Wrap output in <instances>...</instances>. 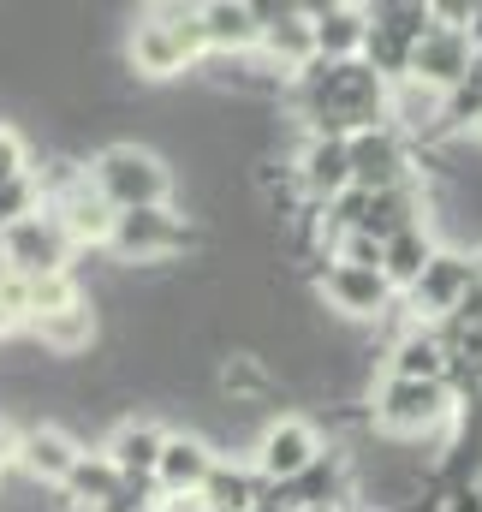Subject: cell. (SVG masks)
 Masks as SVG:
<instances>
[{
	"mask_svg": "<svg viewBox=\"0 0 482 512\" xmlns=\"http://www.w3.org/2000/svg\"><path fill=\"white\" fill-rule=\"evenodd\" d=\"M310 102H316L322 137H340V131L375 120L381 84H375V72H363L352 60H340V66H310Z\"/></svg>",
	"mask_w": 482,
	"mask_h": 512,
	"instance_id": "6da1fadb",
	"label": "cell"
},
{
	"mask_svg": "<svg viewBox=\"0 0 482 512\" xmlns=\"http://www.w3.org/2000/svg\"><path fill=\"white\" fill-rule=\"evenodd\" d=\"M102 191L120 203V209H161V191H167V173L137 155V149H108L102 155Z\"/></svg>",
	"mask_w": 482,
	"mask_h": 512,
	"instance_id": "7a4b0ae2",
	"label": "cell"
},
{
	"mask_svg": "<svg viewBox=\"0 0 482 512\" xmlns=\"http://www.w3.org/2000/svg\"><path fill=\"white\" fill-rule=\"evenodd\" d=\"M197 42H203L197 24H143L137 42H131V60L161 78V72H179V66L197 54Z\"/></svg>",
	"mask_w": 482,
	"mask_h": 512,
	"instance_id": "3957f363",
	"label": "cell"
},
{
	"mask_svg": "<svg viewBox=\"0 0 482 512\" xmlns=\"http://www.w3.org/2000/svg\"><path fill=\"white\" fill-rule=\"evenodd\" d=\"M405 72H417L423 84H459L465 72H471V36H459V30H429L417 48H411V66Z\"/></svg>",
	"mask_w": 482,
	"mask_h": 512,
	"instance_id": "277c9868",
	"label": "cell"
},
{
	"mask_svg": "<svg viewBox=\"0 0 482 512\" xmlns=\"http://www.w3.org/2000/svg\"><path fill=\"white\" fill-rule=\"evenodd\" d=\"M346 161H352V185L363 191H393L399 185V143L387 137V131H358L352 143H346Z\"/></svg>",
	"mask_w": 482,
	"mask_h": 512,
	"instance_id": "5b68a950",
	"label": "cell"
},
{
	"mask_svg": "<svg viewBox=\"0 0 482 512\" xmlns=\"http://www.w3.org/2000/svg\"><path fill=\"white\" fill-rule=\"evenodd\" d=\"M185 233H179V221L167 215V209H125L120 221H114V245L120 256H161L173 251Z\"/></svg>",
	"mask_w": 482,
	"mask_h": 512,
	"instance_id": "8992f818",
	"label": "cell"
},
{
	"mask_svg": "<svg viewBox=\"0 0 482 512\" xmlns=\"http://www.w3.org/2000/svg\"><path fill=\"white\" fill-rule=\"evenodd\" d=\"M310 465H316V435H310L304 423H280V429L262 435V471H268V477L292 483V477H304Z\"/></svg>",
	"mask_w": 482,
	"mask_h": 512,
	"instance_id": "52a82bcc",
	"label": "cell"
},
{
	"mask_svg": "<svg viewBox=\"0 0 482 512\" xmlns=\"http://www.w3.org/2000/svg\"><path fill=\"white\" fill-rule=\"evenodd\" d=\"M471 280H477V268H471L465 256H429V268L417 274V304H429V310H459L465 292H471Z\"/></svg>",
	"mask_w": 482,
	"mask_h": 512,
	"instance_id": "ba28073f",
	"label": "cell"
},
{
	"mask_svg": "<svg viewBox=\"0 0 482 512\" xmlns=\"http://www.w3.org/2000/svg\"><path fill=\"white\" fill-rule=\"evenodd\" d=\"M441 405H447L441 382H393V387H387L381 417H387L393 429H423V423H435V417H441Z\"/></svg>",
	"mask_w": 482,
	"mask_h": 512,
	"instance_id": "9c48e42d",
	"label": "cell"
},
{
	"mask_svg": "<svg viewBox=\"0 0 482 512\" xmlns=\"http://www.w3.org/2000/svg\"><path fill=\"white\" fill-rule=\"evenodd\" d=\"M304 185H310L316 197H334V191H346V185H352L346 137H316V143L304 149Z\"/></svg>",
	"mask_w": 482,
	"mask_h": 512,
	"instance_id": "30bf717a",
	"label": "cell"
},
{
	"mask_svg": "<svg viewBox=\"0 0 482 512\" xmlns=\"http://www.w3.org/2000/svg\"><path fill=\"white\" fill-rule=\"evenodd\" d=\"M328 298H334L340 310H352V316H369V310H381L387 280H381V268H352V262H340V268L328 274Z\"/></svg>",
	"mask_w": 482,
	"mask_h": 512,
	"instance_id": "8fae6325",
	"label": "cell"
},
{
	"mask_svg": "<svg viewBox=\"0 0 482 512\" xmlns=\"http://www.w3.org/2000/svg\"><path fill=\"white\" fill-rule=\"evenodd\" d=\"M155 471H161L167 489H197V483H209L215 465H209V447H203V441H161Z\"/></svg>",
	"mask_w": 482,
	"mask_h": 512,
	"instance_id": "7c38bea8",
	"label": "cell"
},
{
	"mask_svg": "<svg viewBox=\"0 0 482 512\" xmlns=\"http://www.w3.org/2000/svg\"><path fill=\"white\" fill-rule=\"evenodd\" d=\"M24 465H30L36 477H72L78 453H72V441H66V435H54V429H36V435L24 441Z\"/></svg>",
	"mask_w": 482,
	"mask_h": 512,
	"instance_id": "4fadbf2b",
	"label": "cell"
},
{
	"mask_svg": "<svg viewBox=\"0 0 482 512\" xmlns=\"http://www.w3.org/2000/svg\"><path fill=\"white\" fill-rule=\"evenodd\" d=\"M423 268H429V239L417 227L381 245V280H417Z\"/></svg>",
	"mask_w": 482,
	"mask_h": 512,
	"instance_id": "5bb4252c",
	"label": "cell"
},
{
	"mask_svg": "<svg viewBox=\"0 0 482 512\" xmlns=\"http://www.w3.org/2000/svg\"><path fill=\"white\" fill-rule=\"evenodd\" d=\"M363 30H369V24H363L352 6H334V12H322V18L310 24V42L328 48V54H352V48L363 42Z\"/></svg>",
	"mask_w": 482,
	"mask_h": 512,
	"instance_id": "9a60e30c",
	"label": "cell"
},
{
	"mask_svg": "<svg viewBox=\"0 0 482 512\" xmlns=\"http://www.w3.org/2000/svg\"><path fill=\"white\" fill-rule=\"evenodd\" d=\"M155 459H161V435L155 429H120V441H114V471L120 477H149Z\"/></svg>",
	"mask_w": 482,
	"mask_h": 512,
	"instance_id": "2e32d148",
	"label": "cell"
},
{
	"mask_svg": "<svg viewBox=\"0 0 482 512\" xmlns=\"http://www.w3.org/2000/svg\"><path fill=\"white\" fill-rule=\"evenodd\" d=\"M197 30H203V42H221V48L233 42V48H244L256 36V12L250 6H209Z\"/></svg>",
	"mask_w": 482,
	"mask_h": 512,
	"instance_id": "e0dca14e",
	"label": "cell"
},
{
	"mask_svg": "<svg viewBox=\"0 0 482 512\" xmlns=\"http://www.w3.org/2000/svg\"><path fill=\"white\" fill-rule=\"evenodd\" d=\"M36 328H42V340H48L54 352H78V346H90V310H84V304H66V310L42 316Z\"/></svg>",
	"mask_w": 482,
	"mask_h": 512,
	"instance_id": "ac0fdd59",
	"label": "cell"
},
{
	"mask_svg": "<svg viewBox=\"0 0 482 512\" xmlns=\"http://www.w3.org/2000/svg\"><path fill=\"white\" fill-rule=\"evenodd\" d=\"M12 251L24 256L30 274H60V239H54L48 227H36V221H24V227L12 233Z\"/></svg>",
	"mask_w": 482,
	"mask_h": 512,
	"instance_id": "d6986e66",
	"label": "cell"
},
{
	"mask_svg": "<svg viewBox=\"0 0 482 512\" xmlns=\"http://www.w3.org/2000/svg\"><path fill=\"white\" fill-rule=\"evenodd\" d=\"M399 382H441V346L435 340H405L399 346Z\"/></svg>",
	"mask_w": 482,
	"mask_h": 512,
	"instance_id": "ffe728a7",
	"label": "cell"
},
{
	"mask_svg": "<svg viewBox=\"0 0 482 512\" xmlns=\"http://www.w3.org/2000/svg\"><path fill=\"white\" fill-rule=\"evenodd\" d=\"M268 48H274V54L286 48L292 60H304V54H310L316 42H310V24H298L292 12H280V24H268Z\"/></svg>",
	"mask_w": 482,
	"mask_h": 512,
	"instance_id": "44dd1931",
	"label": "cell"
},
{
	"mask_svg": "<svg viewBox=\"0 0 482 512\" xmlns=\"http://www.w3.org/2000/svg\"><path fill=\"white\" fill-rule=\"evenodd\" d=\"M114 483H120V471L114 465H72V489L78 495H96V501H114Z\"/></svg>",
	"mask_w": 482,
	"mask_h": 512,
	"instance_id": "7402d4cb",
	"label": "cell"
},
{
	"mask_svg": "<svg viewBox=\"0 0 482 512\" xmlns=\"http://www.w3.org/2000/svg\"><path fill=\"white\" fill-rule=\"evenodd\" d=\"M209 495L221 512H244L250 507V483L244 477H227V471H209Z\"/></svg>",
	"mask_w": 482,
	"mask_h": 512,
	"instance_id": "603a6c76",
	"label": "cell"
},
{
	"mask_svg": "<svg viewBox=\"0 0 482 512\" xmlns=\"http://www.w3.org/2000/svg\"><path fill=\"white\" fill-rule=\"evenodd\" d=\"M471 18H477V24H471V36H477V42H482V6H477V12H471Z\"/></svg>",
	"mask_w": 482,
	"mask_h": 512,
	"instance_id": "cb8c5ba5",
	"label": "cell"
},
{
	"mask_svg": "<svg viewBox=\"0 0 482 512\" xmlns=\"http://www.w3.org/2000/svg\"><path fill=\"white\" fill-rule=\"evenodd\" d=\"M6 322H12V310H6V292H0V328H6Z\"/></svg>",
	"mask_w": 482,
	"mask_h": 512,
	"instance_id": "d4e9b609",
	"label": "cell"
},
{
	"mask_svg": "<svg viewBox=\"0 0 482 512\" xmlns=\"http://www.w3.org/2000/svg\"><path fill=\"white\" fill-rule=\"evenodd\" d=\"M0 459H6V435H0Z\"/></svg>",
	"mask_w": 482,
	"mask_h": 512,
	"instance_id": "484cf974",
	"label": "cell"
}]
</instances>
